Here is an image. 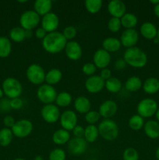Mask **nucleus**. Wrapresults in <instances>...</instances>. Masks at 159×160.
<instances>
[{
	"label": "nucleus",
	"mask_w": 159,
	"mask_h": 160,
	"mask_svg": "<svg viewBox=\"0 0 159 160\" xmlns=\"http://www.w3.org/2000/svg\"><path fill=\"white\" fill-rule=\"evenodd\" d=\"M57 92L53 86L43 84L39 86L37 90V97L39 101L45 105L53 104L55 102Z\"/></svg>",
	"instance_id": "0eeeda50"
},
{
	"label": "nucleus",
	"mask_w": 159,
	"mask_h": 160,
	"mask_svg": "<svg viewBox=\"0 0 159 160\" xmlns=\"http://www.w3.org/2000/svg\"><path fill=\"white\" fill-rule=\"evenodd\" d=\"M157 38L159 40V28H158V30H157Z\"/></svg>",
	"instance_id": "680f3d73"
},
{
	"label": "nucleus",
	"mask_w": 159,
	"mask_h": 160,
	"mask_svg": "<svg viewBox=\"0 0 159 160\" xmlns=\"http://www.w3.org/2000/svg\"><path fill=\"white\" fill-rule=\"evenodd\" d=\"M140 34L147 40H154L157 38V29L154 23L151 22H145L140 28Z\"/></svg>",
	"instance_id": "aec40b11"
},
{
	"label": "nucleus",
	"mask_w": 159,
	"mask_h": 160,
	"mask_svg": "<svg viewBox=\"0 0 159 160\" xmlns=\"http://www.w3.org/2000/svg\"><path fill=\"white\" fill-rule=\"evenodd\" d=\"M47 34H48V33H47L46 31H45V30H44L41 27V28H37V29H36L35 33H34L36 38H37V39H40V40H43L45 38V36L47 35Z\"/></svg>",
	"instance_id": "8fccbe9b"
},
{
	"label": "nucleus",
	"mask_w": 159,
	"mask_h": 160,
	"mask_svg": "<svg viewBox=\"0 0 159 160\" xmlns=\"http://www.w3.org/2000/svg\"><path fill=\"white\" fill-rule=\"evenodd\" d=\"M97 70V67H95L93 62H87L84 64L82 67V71L86 76L91 77L94 75L95 72Z\"/></svg>",
	"instance_id": "37998d69"
},
{
	"label": "nucleus",
	"mask_w": 159,
	"mask_h": 160,
	"mask_svg": "<svg viewBox=\"0 0 159 160\" xmlns=\"http://www.w3.org/2000/svg\"><path fill=\"white\" fill-rule=\"evenodd\" d=\"M2 91L5 95L10 99L20 98L23 92V86L16 78H8L3 81Z\"/></svg>",
	"instance_id": "20e7f679"
},
{
	"label": "nucleus",
	"mask_w": 159,
	"mask_h": 160,
	"mask_svg": "<svg viewBox=\"0 0 159 160\" xmlns=\"http://www.w3.org/2000/svg\"><path fill=\"white\" fill-rule=\"evenodd\" d=\"M12 51V44L8 38L0 37V57L6 58L9 56Z\"/></svg>",
	"instance_id": "2f4dec72"
},
{
	"label": "nucleus",
	"mask_w": 159,
	"mask_h": 160,
	"mask_svg": "<svg viewBox=\"0 0 159 160\" xmlns=\"http://www.w3.org/2000/svg\"><path fill=\"white\" fill-rule=\"evenodd\" d=\"M45 70L38 64H31L27 67L26 71V78L30 83L34 85H41L45 81Z\"/></svg>",
	"instance_id": "423d86ee"
},
{
	"label": "nucleus",
	"mask_w": 159,
	"mask_h": 160,
	"mask_svg": "<svg viewBox=\"0 0 159 160\" xmlns=\"http://www.w3.org/2000/svg\"><path fill=\"white\" fill-rule=\"evenodd\" d=\"M23 102L21 98H16L10 99V106L12 109H20L23 107Z\"/></svg>",
	"instance_id": "c03bdc74"
},
{
	"label": "nucleus",
	"mask_w": 159,
	"mask_h": 160,
	"mask_svg": "<svg viewBox=\"0 0 159 160\" xmlns=\"http://www.w3.org/2000/svg\"><path fill=\"white\" fill-rule=\"evenodd\" d=\"M126 63L123 59H118V60L115 61V63H114V67H115V70H124V69L126 68Z\"/></svg>",
	"instance_id": "3c124183"
},
{
	"label": "nucleus",
	"mask_w": 159,
	"mask_h": 160,
	"mask_svg": "<svg viewBox=\"0 0 159 160\" xmlns=\"http://www.w3.org/2000/svg\"><path fill=\"white\" fill-rule=\"evenodd\" d=\"M157 109V102L150 98L142 99L137 106V113L143 119L149 118L155 115Z\"/></svg>",
	"instance_id": "6e6552de"
},
{
	"label": "nucleus",
	"mask_w": 159,
	"mask_h": 160,
	"mask_svg": "<svg viewBox=\"0 0 159 160\" xmlns=\"http://www.w3.org/2000/svg\"><path fill=\"white\" fill-rule=\"evenodd\" d=\"M14 160H26V159H23V158H17V159H15Z\"/></svg>",
	"instance_id": "0e129e2a"
},
{
	"label": "nucleus",
	"mask_w": 159,
	"mask_h": 160,
	"mask_svg": "<svg viewBox=\"0 0 159 160\" xmlns=\"http://www.w3.org/2000/svg\"><path fill=\"white\" fill-rule=\"evenodd\" d=\"M76 29L73 26H67L66 28H64L62 31V34L65 37L67 41H73V38L76 36Z\"/></svg>",
	"instance_id": "79ce46f5"
},
{
	"label": "nucleus",
	"mask_w": 159,
	"mask_h": 160,
	"mask_svg": "<svg viewBox=\"0 0 159 160\" xmlns=\"http://www.w3.org/2000/svg\"><path fill=\"white\" fill-rule=\"evenodd\" d=\"M122 28L121 20L118 18L111 17L110 20L108 22V29L112 33H117L120 31Z\"/></svg>",
	"instance_id": "a19ab883"
},
{
	"label": "nucleus",
	"mask_w": 159,
	"mask_h": 160,
	"mask_svg": "<svg viewBox=\"0 0 159 160\" xmlns=\"http://www.w3.org/2000/svg\"><path fill=\"white\" fill-rule=\"evenodd\" d=\"M98 128L99 135L104 140L108 142L115 140L119 134V130L117 123L110 119L102 120L99 123Z\"/></svg>",
	"instance_id": "7ed1b4c3"
},
{
	"label": "nucleus",
	"mask_w": 159,
	"mask_h": 160,
	"mask_svg": "<svg viewBox=\"0 0 159 160\" xmlns=\"http://www.w3.org/2000/svg\"><path fill=\"white\" fill-rule=\"evenodd\" d=\"M33 36V31H25V38L27 39L31 38Z\"/></svg>",
	"instance_id": "603ef678"
},
{
	"label": "nucleus",
	"mask_w": 159,
	"mask_h": 160,
	"mask_svg": "<svg viewBox=\"0 0 159 160\" xmlns=\"http://www.w3.org/2000/svg\"><path fill=\"white\" fill-rule=\"evenodd\" d=\"M120 42L123 47L126 48L135 47L139 41V34L137 30L126 29L120 36Z\"/></svg>",
	"instance_id": "f8f14e48"
},
{
	"label": "nucleus",
	"mask_w": 159,
	"mask_h": 160,
	"mask_svg": "<svg viewBox=\"0 0 159 160\" xmlns=\"http://www.w3.org/2000/svg\"><path fill=\"white\" fill-rule=\"evenodd\" d=\"M100 77L104 80V81H106L107 80H108L109 78H112V71H111L110 69L105 68L101 70V73H100Z\"/></svg>",
	"instance_id": "09e8293b"
},
{
	"label": "nucleus",
	"mask_w": 159,
	"mask_h": 160,
	"mask_svg": "<svg viewBox=\"0 0 159 160\" xmlns=\"http://www.w3.org/2000/svg\"><path fill=\"white\" fill-rule=\"evenodd\" d=\"M150 2H151V4L156 6V5L159 4V0H151V1H150Z\"/></svg>",
	"instance_id": "5fc2aeb1"
},
{
	"label": "nucleus",
	"mask_w": 159,
	"mask_h": 160,
	"mask_svg": "<svg viewBox=\"0 0 159 160\" xmlns=\"http://www.w3.org/2000/svg\"><path fill=\"white\" fill-rule=\"evenodd\" d=\"M87 148V142L84 138H73L68 142L69 152L73 156H80L84 154Z\"/></svg>",
	"instance_id": "f3484780"
},
{
	"label": "nucleus",
	"mask_w": 159,
	"mask_h": 160,
	"mask_svg": "<svg viewBox=\"0 0 159 160\" xmlns=\"http://www.w3.org/2000/svg\"><path fill=\"white\" fill-rule=\"evenodd\" d=\"M51 138H52V142L57 145H64L65 144H68V142L71 139L70 131H65L62 128L55 131Z\"/></svg>",
	"instance_id": "b1692460"
},
{
	"label": "nucleus",
	"mask_w": 159,
	"mask_h": 160,
	"mask_svg": "<svg viewBox=\"0 0 159 160\" xmlns=\"http://www.w3.org/2000/svg\"><path fill=\"white\" fill-rule=\"evenodd\" d=\"M91 102L90 99L85 96H79L74 101V109L80 114H86L90 111Z\"/></svg>",
	"instance_id": "412c9836"
},
{
	"label": "nucleus",
	"mask_w": 159,
	"mask_h": 160,
	"mask_svg": "<svg viewBox=\"0 0 159 160\" xmlns=\"http://www.w3.org/2000/svg\"><path fill=\"white\" fill-rule=\"evenodd\" d=\"M104 88L107 89L108 92H111V93L116 94L121 91L122 88H123V84H122L121 81L118 78L112 77V78H109L108 80L105 81Z\"/></svg>",
	"instance_id": "c85d7f7f"
},
{
	"label": "nucleus",
	"mask_w": 159,
	"mask_h": 160,
	"mask_svg": "<svg viewBox=\"0 0 159 160\" xmlns=\"http://www.w3.org/2000/svg\"><path fill=\"white\" fill-rule=\"evenodd\" d=\"M143 91L148 95H154L159 92V80L155 78H149L143 83Z\"/></svg>",
	"instance_id": "a878e982"
},
{
	"label": "nucleus",
	"mask_w": 159,
	"mask_h": 160,
	"mask_svg": "<svg viewBox=\"0 0 159 160\" xmlns=\"http://www.w3.org/2000/svg\"><path fill=\"white\" fill-rule=\"evenodd\" d=\"M128 125L132 131H138L141 130L144 126V120L140 115L135 114L129 119Z\"/></svg>",
	"instance_id": "72a5a7b5"
},
{
	"label": "nucleus",
	"mask_w": 159,
	"mask_h": 160,
	"mask_svg": "<svg viewBox=\"0 0 159 160\" xmlns=\"http://www.w3.org/2000/svg\"><path fill=\"white\" fill-rule=\"evenodd\" d=\"M41 17L34 10H26L20 17V24L25 31H33L41 23Z\"/></svg>",
	"instance_id": "39448f33"
},
{
	"label": "nucleus",
	"mask_w": 159,
	"mask_h": 160,
	"mask_svg": "<svg viewBox=\"0 0 159 160\" xmlns=\"http://www.w3.org/2000/svg\"><path fill=\"white\" fill-rule=\"evenodd\" d=\"M121 46L122 45L119 39L114 37L106 38L102 42V48L109 53L118 51L121 48Z\"/></svg>",
	"instance_id": "393cba45"
},
{
	"label": "nucleus",
	"mask_w": 159,
	"mask_h": 160,
	"mask_svg": "<svg viewBox=\"0 0 159 160\" xmlns=\"http://www.w3.org/2000/svg\"><path fill=\"white\" fill-rule=\"evenodd\" d=\"M13 136L12 130L7 128H2L0 131V145L2 147H6L10 145Z\"/></svg>",
	"instance_id": "f704fd0d"
},
{
	"label": "nucleus",
	"mask_w": 159,
	"mask_h": 160,
	"mask_svg": "<svg viewBox=\"0 0 159 160\" xmlns=\"http://www.w3.org/2000/svg\"><path fill=\"white\" fill-rule=\"evenodd\" d=\"M105 81L98 75L89 77L85 81L86 90L91 94H97L103 90Z\"/></svg>",
	"instance_id": "2eb2a0df"
},
{
	"label": "nucleus",
	"mask_w": 159,
	"mask_h": 160,
	"mask_svg": "<svg viewBox=\"0 0 159 160\" xmlns=\"http://www.w3.org/2000/svg\"><path fill=\"white\" fill-rule=\"evenodd\" d=\"M99 136L98 127L95 125H88L86 127L85 131H84V138L88 143H94L96 142Z\"/></svg>",
	"instance_id": "7c9ffc66"
},
{
	"label": "nucleus",
	"mask_w": 159,
	"mask_h": 160,
	"mask_svg": "<svg viewBox=\"0 0 159 160\" xmlns=\"http://www.w3.org/2000/svg\"><path fill=\"white\" fill-rule=\"evenodd\" d=\"M118 111V105L113 100H105L103 102L100 106L98 112H99L101 117L104 118V120H108L112 118L113 116Z\"/></svg>",
	"instance_id": "dca6fc26"
},
{
	"label": "nucleus",
	"mask_w": 159,
	"mask_h": 160,
	"mask_svg": "<svg viewBox=\"0 0 159 160\" xmlns=\"http://www.w3.org/2000/svg\"><path fill=\"white\" fill-rule=\"evenodd\" d=\"M9 38L11 40L15 42H23L25 38V30L23 29L21 27H15L12 29H11L9 32Z\"/></svg>",
	"instance_id": "e433bc0d"
},
{
	"label": "nucleus",
	"mask_w": 159,
	"mask_h": 160,
	"mask_svg": "<svg viewBox=\"0 0 159 160\" xmlns=\"http://www.w3.org/2000/svg\"><path fill=\"white\" fill-rule=\"evenodd\" d=\"M155 116H156V118H157V121H158V123H159V108H158V109H157V112H156Z\"/></svg>",
	"instance_id": "13d9d810"
},
{
	"label": "nucleus",
	"mask_w": 159,
	"mask_h": 160,
	"mask_svg": "<svg viewBox=\"0 0 159 160\" xmlns=\"http://www.w3.org/2000/svg\"><path fill=\"white\" fill-rule=\"evenodd\" d=\"M72 95L67 92H62L57 95L55 99V105L58 107L65 108L70 106L72 102Z\"/></svg>",
	"instance_id": "473e14b6"
},
{
	"label": "nucleus",
	"mask_w": 159,
	"mask_h": 160,
	"mask_svg": "<svg viewBox=\"0 0 159 160\" xmlns=\"http://www.w3.org/2000/svg\"><path fill=\"white\" fill-rule=\"evenodd\" d=\"M143 86L141 79L138 77L132 76L128 78L125 83V88L130 92H135L140 90Z\"/></svg>",
	"instance_id": "c756f323"
},
{
	"label": "nucleus",
	"mask_w": 159,
	"mask_h": 160,
	"mask_svg": "<svg viewBox=\"0 0 159 160\" xmlns=\"http://www.w3.org/2000/svg\"><path fill=\"white\" fill-rule=\"evenodd\" d=\"M3 95H4V92H3L2 88H0V98H2Z\"/></svg>",
	"instance_id": "bf43d9fd"
},
{
	"label": "nucleus",
	"mask_w": 159,
	"mask_h": 160,
	"mask_svg": "<svg viewBox=\"0 0 159 160\" xmlns=\"http://www.w3.org/2000/svg\"><path fill=\"white\" fill-rule=\"evenodd\" d=\"M111 55L107 51L103 48H99L94 52L93 56V63L94 64L97 69L108 68L111 62Z\"/></svg>",
	"instance_id": "4468645a"
},
{
	"label": "nucleus",
	"mask_w": 159,
	"mask_h": 160,
	"mask_svg": "<svg viewBox=\"0 0 159 160\" xmlns=\"http://www.w3.org/2000/svg\"><path fill=\"white\" fill-rule=\"evenodd\" d=\"M100 119H101V116L98 111L90 110L85 114V121L89 125H94L99 121Z\"/></svg>",
	"instance_id": "58836bf2"
},
{
	"label": "nucleus",
	"mask_w": 159,
	"mask_h": 160,
	"mask_svg": "<svg viewBox=\"0 0 159 160\" xmlns=\"http://www.w3.org/2000/svg\"><path fill=\"white\" fill-rule=\"evenodd\" d=\"M59 121L62 129L72 131L77 125V115L74 111L68 109L61 113Z\"/></svg>",
	"instance_id": "9b49d317"
},
{
	"label": "nucleus",
	"mask_w": 159,
	"mask_h": 160,
	"mask_svg": "<svg viewBox=\"0 0 159 160\" xmlns=\"http://www.w3.org/2000/svg\"><path fill=\"white\" fill-rule=\"evenodd\" d=\"M41 28L45 30L47 33H51L56 31L59 25V18L55 12H49L42 17L41 20Z\"/></svg>",
	"instance_id": "ddd939ff"
},
{
	"label": "nucleus",
	"mask_w": 159,
	"mask_h": 160,
	"mask_svg": "<svg viewBox=\"0 0 159 160\" xmlns=\"http://www.w3.org/2000/svg\"><path fill=\"white\" fill-rule=\"evenodd\" d=\"M18 2H20V3H25V2H27V1H26V0H25V1H18Z\"/></svg>",
	"instance_id": "e2e57ef3"
},
{
	"label": "nucleus",
	"mask_w": 159,
	"mask_h": 160,
	"mask_svg": "<svg viewBox=\"0 0 159 160\" xmlns=\"http://www.w3.org/2000/svg\"><path fill=\"white\" fill-rule=\"evenodd\" d=\"M10 109V100L7 98H3L0 101V110L2 112H7Z\"/></svg>",
	"instance_id": "49530a36"
},
{
	"label": "nucleus",
	"mask_w": 159,
	"mask_h": 160,
	"mask_svg": "<svg viewBox=\"0 0 159 160\" xmlns=\"http://www.w3.org/2000/svg\"><path fill=\"white\" fill-rule=\"evenodd\" d=\"M66 153L62 148H55L51 150L48 156V160H65Z\"/></svg>",
	"instance_id": "4c0bfd02"
},
{
	"label": "nucleus",
	"mask_w": 159,
	"mask_h": 160,
	"mask_svg": "<svg viewBox=\"0 0 159 160\" xmlns=\"http://www.w3.org/2000/svg\"><path fill=\"white\" fill-rule=\"evenodd\" d=\"M73 134L74 135V138H84V131H85V128H83L82 126L80 125H76L73 130Z\"/></svg>",
	"instance_id": "a18cd8bd"
},
{
	"label": "nucleus",
	"mask_w": 159,
	"mask_h": 160,
	"mask_svg": "<svg viewBox=\"0 0 159 160\" xmlns=\"http://www.w3.org/2000/svg\"><path fill=\"white\" fill-rule=\"evenodd\" d=\"M67 40L62 33L59 31L48 33L42 40V47L50 54H57L65 49Z\"/></svg>",
	"instance_id": "f257e3e1"
},
{
	"label": "nucleus",
	"mask_w": 159,
	"mask_h": 160,
	"mask_svg": "<svg viewBox=\"0 0 159 160\" xmlns=\"http://www.w3.org/2000/svg\"><path fill=\"white\" fill-rule=\"evenodd\" d=\"M120 20H121L122 27H123L125 29H134L138 23L137 16L131 12H126L122 17V18H120Z\"/></svg>",
	"instance_id": "cd10ccee"
},
{
	"label": "nucleus",
	"mask_w": 159,
	"mask_h": 160,
	"mask_svg": "<svg viewBox=\"0 0 159 160\" xmlns=\"http://www.w3.org/2000/svg\"><path fill=\"white\" fill-rule=\"evenodd\" d=\"M52 2L51 0H36L34 3V10L40 17H44L51 12Z\"/></svg>",
	"instance_id": "4be33fe9"
},
{
	"label": "nucleus",
	"mask_w": 159,
	"mask_h": 160,
	"mask_svg": "<svg viewBox=\"0 0 159 160\" xmlns=\"http://www.w3.org/2000/svg\"><path fill=\"white\" fill-rule=\"evenodd\" d=\"M155 156H156V159H157V160H159V147L157 148V150H156Z\"/></svg>",
	"instance_id": "6e6d98bb"
},
{
	"label": "nucleus",
	"mask_w": 159,
	"mask_h": 160,
	"mask_svg": "<svg viewBox=\"0 0 159 160\" xmlns=\"http://www.w3.org/2000/svg\"><path fill=\"white\" fill-rule=\"evenodd\" d=\"M88 160H97V159H88Z\"/></svg>",
	"instance_id": "69168bd1"
},
{
	"label": "nucleus",
	"mask_w": 159,
	"mask_h": 160,
	"mask_svg": "<svg viewBox=\"0 0 159 160\" xmlns=\"http://www.w3.org/2000/svg\"><path fill=\"white\" fill-rule=\"evenodd\" d=\"M154 14H155L156 17H158V18H159V4L154 6Z\"/></svg>",
	"instance_id": "864d4df0"
},
{
	"label": "nucleus",
	"mask_w": 159,
	"mask_h": 160,
	"mask_svg": "<svg viewBox=\"0 0 159 160\" xmlns=\"http://www.w3.org/2000/svg\"><path fill=\"white\" fill-rule=\"evenodd\" d=\"M144 133L149 138L157 139L159 138V123L155 120H148L143 126Z\"/></svg>",
	"instance_id": "5701e85b"
},
{
	"label": "nucleus",
	"mask_w": 159,
	"mask_h": 160,
	"mask_svg": "<svg viewBox=\"0 0 159 160\" xmlns=\"http://www.w3.org/2000/svg\"><path fill=\"white\" fill-rule=\"evenodd\" d=\"M154 43H155V44L159 43V40L157 38H155L154 39Z\"/></svg>",
	"instance_id": "052dcab7"
},
{
	"label": "nucleus",
	"mask_w": 159,
	"mask_h": 160,
	"mask_svg": "<svg viewBox=\"0 0 159 160\" xmlns=\"http://www.w3.org/2000/svg\"><path fill=\"white\" fill-rule=\"evenodd\" d=\"M64 50H65L67 58L73 61L79 60L83 54L81 45L76 41L67 42V44Z\"/></svg>",
	"instance_id": "a211bd4d"
},
{
	"label": "nucleus",
	"mask_w": 159,
	"mask_h": 160,
	"mask_svg": "<svg viewBox=\"0 0 159 160\" xmlns=\"http://www.w3.org/2000/svg\"><path fill=\"white\" fill-rule=\"evenodd\" d=\"M3 123H4L5 126H6V128L10 129V128H12V127H13V125L15 124L16 121L12 117H11V116H6V117H5L4 120H3Z\"/></svg>",
	"instance_id": "de8ad7c7"
},
{
	"label": "nucleus",
	"mask_w": 159,
	"mask_h": 160,
	"mask_svg": "<svg viewBox=\"0 0 159 160\" xmlns=\"http://www.w3.org/2000/svg\"><path fill=\"white\" fill-rule=\"evenodd\" d=\"M107 8L108 13L112 16V17L115 18H122V17L126 12V5L121 0H112L108 4Z\"/></svg>",
	"instance_id": "6ab92c4d"
},
{
	"label": "nucleus",
	"mask_w": 159,
	"mask_h": 160,
	"mask_svg": "<svg viewBox=\"0 0 159 160\" xmlns=\"http://www.w3.org/2000/svg\"><path fill=\"white\" fill-rule=\"evenodd\" d=\"M33 128L34 126L32 122L26 119H23L16 122L11 130L14 136L18 138H24L31 134Z\"/></svg>",
	"instance_id": "1a4fd4ad"
},
{
	"label": "nucleus",
	"mask_w": 159,
	"mask_h": 160,
	"mask_svg": "<svg viewBox=\"0 0 159 160\" xmlns=\"http://www.w3.org/2000/svg\"><path fill=\"white\" fill-rule=\"evenodd\" d=\"M123 160H139V153L132 147L126 148L123 153Z\"/></svg>",
	"instance_id": "ea45409f"
},
{
	"label": "nucleus",
	"mask_w": 159,
	"mask_h": 160,
	"mask_svg": "<svg viewBox=\"0 0 159 160\" xmlns=\"http://www.w3.org/2000/svg\"><path fill=\"white\" fill-rule=\"evenodd\" d=\"M34 160H44V158L41 156H36Z\"/></svg>",
	"instance_id": "4d7b16f0"
},
{
	"label": "nucleus",
	"mask_w": 159,
	"mask_h": 160,
	"mask_svg": "<svg viewBox=\"0 0 159 160\" xmlns=\"http://www.w3.org/2000/svg\"><path fill=\"white\" fill-rule=\"evenodd\" d=\"M62 78V73L57 68H52L48 70L45 74V81L49 85H55L59 84Z\"/></svg>",
	"instance_id": "bb28decb"
},
{
	"label": "nucleus",
	"mask_w": 159,
	"mask_h": 160,
	"mask_svg": "<svg viewBox=\"0 0 159 160\" xmlns=\"http://www.w3.org/2000/svg\"><path fill=\"white\" fill-rule=\"evenodd\" d=\"M123 59L126 65H129L133 68H143L147 62V54L139 47L126 48L123 56Z\"/></svg>",
	"instance_id": "f03ea898"
},
{
	"label": "nucleus",
	"mask_w": 159,
	"mask_h": 160,
	"mask_svg": "<svg viewBox=\"0 0 159 160\" xmlns=\"http://www.w3.org/2000/svg\"><path fill=\"white\" fill-rule=\"evenodd\" d=\"M41 116L46 123H54L59 120L61 116L59 108L55 104L45 105L41 110Z\"/></svg>",
	"instance_id": "9d476101"
},
{
	"label": "nucleus",
	"mask_w": 159,
	"mask_h": 160,
	"mask_svg": "<svg viewBox=\"0 0 159 160\" xmlns=\"http://www.w3.org/2000/svg\"><path fill=\"white\" fill-rule=\"evenodd\" d=\"M85 8L90 14H96L101 10L103 2L101 0H86L84 2Z\"/></svg>",
	"instance_id": "c9c22d12"
}]
</instances>
